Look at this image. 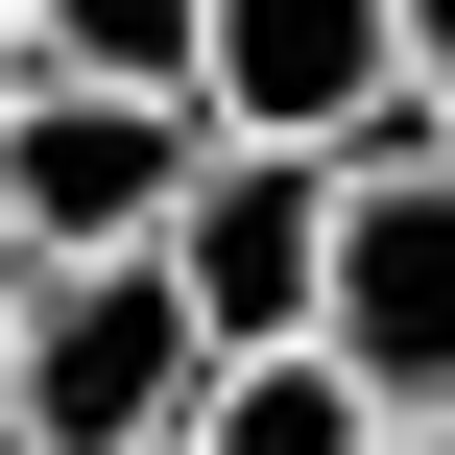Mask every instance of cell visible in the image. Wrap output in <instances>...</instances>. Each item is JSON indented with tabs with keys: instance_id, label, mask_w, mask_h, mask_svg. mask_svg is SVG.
I'll return each mask as SVG.
<instances>
[{
	"instance_id": "8",
	"label": "cell",
	"mask_w": 455,
	"mask_h": 455,
	"mask_svg": "<svg viewBox=\"0 0 455 455\" xmlns=\"http://www.w3.org/2000/svg\"><path fill=\"white\" fill-rule=\"evenodd\" d=\"M408 120L455 144V0H408Z\"/></svg>"
},
{
	"instance_id": "3",
	"label": "cell",
	"mask_w": 455,
	"mask_h": 455,
	"mask_svg": "<svg viewBox=\"0 0 455 455\" xmlns=\"http://www.w3.org/2000/svg\"><path fill=\"white\" fill-rule=\"evenodd\" d=\"M216 168V96H120V72H48L24 120H0V216L48 240V264H96V240H168V192Z\"/></svg>"
},
{
	"instance_id": "10",
	"label": "cell",
	"mask_w": 455,
	"mask_h": 455,
	"mask_svg": "<svg viewBox=\"0 0 455 455\" xmlns=\"http://www.w3.org/2000/svg\"><path fill=\"white\" fill-rule=\"evenodd\" d=\"M24 96H48V24H24V0H0V120H24Z\"/></svg>"
},
{
	"instance_id": "1",
	"label": "cell",
	"mask_w": 455,
	"mask_h": 455,
	"mask_svg": "<svg viewBox=\"0 0 455 455\" xmlns=\"http://www.w3.org/2000/svg\"><path fill=\"white\" fill-rule=\"evenodd\" d=\"M192 408H216V312H192L168 240H96V264L24 288V384H0L24 455H168Z\"/></svg>"
},
{
	"instance_id": "7",
	"label": "cell",
	"mask_w": 455,
	"mask_h": 455,
	"mask_svg": "<svg viewBox=\"0 0 455 455\" xmlns=\"http://www.w3.org/2000/svg\"><path fill=\"white\" fill-rule=\"evenodd\" d=\"M24 24H48V72H120V96L216 72V0H24Z\"/></svg>"
},
{
	"instance_id": "13",
	"label": "cell",
	"mask_w": 455,
	"mask_h": 455,
	"mask_svg": "<svg viewBox=\"0 0 455 455\" xmlns=\"http://www.w3.org/2000/svg\"><path fill=\"white\" fill-rule=\"evenodd\" d=\"M0 455H24V432H0Z\"/></svg>"
},
{
	"instance_id": "5",
	"label": "cell",
	"mask_w": 455,
	"mask_h": 455,
	"mask_svg": "<svg viewBox=\"0 0 455 455\" xmlns=\"http://www.w3.org/2000/svg\"><path fill=\"white\" fill-rule=\"evenodd\" d=\"M216 144H384L408 120V0H216Z\"/></svg>"
},
{
	"instance_id": "11",
	"label": "cell",
	"mask_w": 455,
	"mask_h": 455,
	"mask_svg": "<svg viewBox=\"0 0 455 455\" xmlns=\"http://www.w3.org/2000/svg\"><path fill=\"white\" fill-rule=\"evenodd\" d=\"M384 455H455V408H384Z\"/></svg>"
},
{
	"instance_id": "6",
	"label": "cell",
	"mask_w": 455,
	"mask_h": 455,
	"mask_svg": "<svg viewBox=\"0 0 455 455\" xmlns=\"http://www.w3.org/2000/svg\"><path fill=\"white\" fill-rule=\"evenodd\" d=\"M192 455H384V384H360L336 336H264V360H216Z\"/></svg>"
},
{
	"instance_id": "4",
	"label": "cell",
	"mask_w": 455,
	"mask_h": 455,
	"mask_svg": "<svg viewBox=\"0 0 455 455\" xmlns=\"http://www.w3.org/2000/svg\"><path fill=\"white\" fill-rule=\"evenodd\" d=\"M336 168H360V144H216V168L168 192V264H192L216 360H264V336L336 312Z\"/></svg>"
},
{
	"instance_id": "2",
	"label": "cell",
	"mask_w": 455,
	"mask_h": 455,
	"mask_svg": "<svg viewBox=\"0 0 455 455\" xmlns=\"http://www.w3.org/2000/svg\"><path fill=\"white\" fill-rule=\"evenodd\" d=\"M384 408H455V144L432 120H384L360 168H336V312H312Z\"/></svg>"
},
{
	"instance_id": "9",
	"label": "cell",
	"mask_w": 455,
	"mask_h": 455,
	"mask_svg": "<svg viewBox=\"0 0 455 455\" xmlns=\"http://www.w3.org/2000/svg\"><path fill=\"white\" fill-rule=\"evenodd\" d=\"M24 288H48V240H24V216H0V384H24Z\"/></svg>"
},
{
	"instance_id": "12",
	"label": "cell",
	"mask_w": 455,
	"mask_h": 455,
	"mask_svg": "<svg viewBox=\"0 0 455 455\" xmlns=\"http://www.w3.org/2000/svg\"><path fill=\"white\" fill-rule=\"evenodd\" d=\"M168 455H192V432H168Z\"/></svg>"
}]
</instances>
